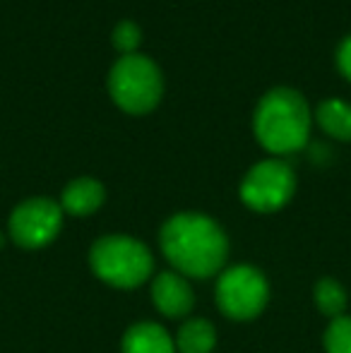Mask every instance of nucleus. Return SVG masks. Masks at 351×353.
<instances>
[{
  "label": "nucleus",
  "mask_w": 351,
  "mask_h": 353,
  "mask_svg": "<svg viewBox=\"0 0 351 353\" xmlns=\"http://www.w3.org/2000/svg\"><path fill=\"white\" fill-rule=\"evenodd\" d=\"M108 94L121 111L145 116L154 111L164 94V77L152 58L142 53L121 56L108 72Z\"/></svg>",
  "instance_id": "obj_3"
},
{
  "label": "nucleus",
  "mask_w": 351,
  "mask_h": 353,
  "mask_svg": "<svg viewBox=\"0 0 351 353\" xmlns=\"http://www.w3.org/2000/svg\"><path fill=\"white\" fill-rule=\"evenodd\" d=\"M103 185L94 178H75L72 183H68V188L63 190L61 207L68 214L75 216H87V214L97 212L103 205Z\"/></svg>",
  "instance_id": "obj_10"
},
{
  "label": "nucleus",
  "mask_w": 351,
  "mask_h": 353,
  "mask_svg": "<svg viewBox=\"0 0 351 353\" xmlns=\"http://www.w3.org/2000/svg\"><path fill=\"white\" fill-rule=\"evenodd\" d=\"M315 118L330 137L351 142V103L342 101V99L323 101L315 111Z\"/></svg>",
  "instance_id": "obj_11"
},
{
  "label": "nucleus",
  "mask_w": 351,
  "mask_h": 353,
  "mask_svg": "<svg viewBox=\"0 0 351 353\" xmlns=\"http://www.w3.org/2000/svg\"><path fill=\"white\" fill-rule=\"evenodd\" d=\"M253 130L258 142L272 154H291L305 147L310 137V108L301 92L274 87L255 108Z\"/></svg>",
  "instance_id": "obj_2"
},
{
  "label": "nucleus",
  "mask_w": 351,
  "mask_h": 353,
  "mask_svg": "<svg viewBox=\"0 0 351 353\" xmlns=\"http://www.w3.org/2000/svg\"><path fill=\"white\" fill-rule=\"evenodd\" d=\"M337 68L342 72V77L351 82V37L344 39L342 46L337 48Z\"/></svg>",
  "instance_id": "obj_16"
},
{
  "label": "nucleus",
  "mask_w": 351,
  "mask_h": 353,
  "mask_svg": "<svg viewBox=\"0 0 351 353\" xmlns=\"http://www.w3.org/2000/svg\"><path fill=\"white\" fill-rule=\"evenodd\" d=\"M315 303H318L320 312L328 317H342L344 307H347V291L339 281L323 279L315 286Z\"/></svg>",
  "instance_id": "obj_13"
},
{
  "label": "nucleus",
  "mask_w": 351,
  "mask_h": 353,
  "mask_svg": "<svg viewBox=\"0 0 351 353\" xmlns=\"http://www.w3.org/2000/svg\"><path fill=\"white\" fill-rule=\"evenodd\" d=\"M63 226V207L48 197H32L14 207L10 216V236L22 248H43Z\"/></svg>",
  "instance_id": "obj_7"
},
{
  "label": "nucleus",
  "mask_w": 351,
  "mask_h": 353,
  "mask_svg": "<svg viewBox=\"0 0 351 353\" xmlns=\"http://www.w3.org/2000/svg\"><path fill=\"white\" fill-rule=\"evenodd\" d=\"M294 190L296 176L289 163L279 159H267L245 173L241 183V200L255 212H277L291 200Z\"/></svg>",
  "instance_id": "obj_6"
},
{
  "label": "nucleus",
  "mask_w": 351,
  "mask_h": 353,
  "mask_svg": "<svg viewBox=\"0 0 351 353\" xmlns=\"http://www.w3.org/2000/svg\"><path fill=\"white\" fill-rule=\"evenodd\" d=\"M161 250L181 274L207 279L226 262L229 241L214 219L181 212L161 226Z\"/></svg>",
  "instance_id": "obj_1"
},
{
  "label": "nucleus",
  "mask_w": 351,
  "mask_h": 353,
  "mask_svg": "<svg viewBox=\"0 0 351 353\" xmlns=\"http://www.w3.org/2000/svg\"><path fill=\"white\" fill-rule=\"evenodd\" d=\"M270 286L255 267L239 265L226 270L217 281V303L234 320H253L265 310Z\"/></svg>",
  "instance_id": "obj_5"
},
{
  "label": "nucleus",
  "mask_w": 351,
  "mask_h": 353,
  "mask_svg": "<svg viewBox=\"0 0 351 353\" xmlns=\"http://www.w3.org/2000/svg\"><path fill=\"white\" fill-rule=\"evenodd\" d=\"M142 41V32L140 27H137L135 22H130V19H126V22H118L116 27H113V34H111V43L116 51H121L123 56H130V53L137 51V46H140Z\"/></svg>",
  "instance_id": "obj_15"
},
{
  "label": "nucleus",
  "mask_w": 351,
  "mask_h": 353,
  "mask_svg": "<svg viewBox=\"0 0 351 353\" xmlns=\"http://www.w3.org/2000/svg\"><path fill=\"white\" fill-rule=\"evenodd\" d=\"M152 301L159 307V312H164L166 317H183L190 312L192 303V291L188 286V281L176 272H161L157 274L154 283H152Z\"/></svg>",
  "instance_id": "obj_8"
},
{
  "label": "nucleus",
  "mask_w": 351,
  "mask_h": 353,
  "mask_svg": "<svg viewBox=\"0 0 351 353\" xmlns=\"http://www.w3.org/2000/svg\"><path fill=\"white\" fill-rule=\"evenodd\" d=\"M89 262L99 279L118 288H132L147 281L154 267L152 252L145 243L118 233L99 238L92 245Z\"/></svg>",
  "instance_id": "obj_4"
},
{
  "label": "nucleus",
  "mask_w": 351,
  "mask_h": 353,
  "mask_svg": "<svg viewBox=\"0 0 351 353\" xmlns=\"http://www.w3.org/2000/svg\"><path fill=\"white\" fill-rule=\"evenodd\" d=\"M325 351L328 353H351V317H334L325 330Z\"/></svg>",
  "instance_id": "obj_14"
},
{
  "label": "nucleus",
  "mask_w": 351,
  "mask_h": 353,
  "mask_svg": "<svg viewBox=\"0 0 351 353\" xmlns=\"http://www.w3.org/2000/svg\"><path fill=\"white\" fill-rule=\"evenodd\" d=\"M217 344V332L207 320H190L178 330L176 346L181 353H210Z\"/></svg>",
  "instance_id": "obj_12"
},
{
  "label": "nucleus",
  "mask_w": 351,
  "mask_h": 353,
  "mask_svg": "<svg viewBox=\"0 0 351 353\" xmlns=\"http://www.w3.org/2000/svg\"><path fill=\"white\" fill-rule=\"evenodd\" d=\"M123 353H176V344L161 325L140 322L123 336Z\"/></svg>",
  "instance_id": "obj_9"
}]
</instances>
